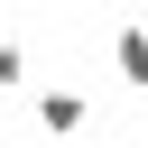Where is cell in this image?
Listing matches in <instances>:
<instances>
[{"label": "cell", "instance_id": "3", "mask_svg": "<svg viewBox=\"0 0 148 148\" xmlns=\"http://www.w3.org/2000/svg\"><path fill=\"white\" fill-rule=\"evenodd\" d=\"M18 83H28V46H9V37H0V92H18Z\"/></svg>", "mask_w": 148, "mask_h": 148}, {"label": "cell", "instance_id": "2", "mask_svg": "<svg viewBox=\"0 0 148 148\" xmlns=\"http://www.w3.org/2000/svg\"><path fill=\"white\" fill-rule=\"evenodd\" d=\"M111 65H120V83H130V92H148V28H139V18H120V28H111Z\"/></svg>", "mask_w": 148, "mask_h": 148}, {"label": "cell", "instance_id": "1", "mask_svg": "<svg viewBox=\"0 0 148 148\" xmlns=\"http://www.w3.org/2000/svg\"><path fill=\"white\" fill-rule=\"evenodd\" d=\"M83 120H92V102H83L74 83H46V92H37V130H46V139H74Z\"/></svg>", "mask_w": 148, "mask_h": 148}]
</instances>
